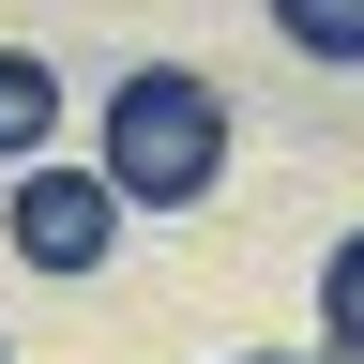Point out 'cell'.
I'll return each mask as SVG.
<instances>
[{"instance_id":"obj_1","label":"cell","mask_w":364,"mask_h":364,"mask_svg":"<svg viewBox=\"0 0 364 364\" xmlns=\"http://www.w3.org/2000/svg\"><path fill=\"white\" fill-rule=\"evenodd\" d=\"M91 167L122 182V213H182V198H213V167H228V91L182 76V61H136V76L107 91Z\"/></svg>"},{"instance_id":"obj_2","label":"cell","mask_w":364,"mask_h":364,"mask_svg":"<svg viewBox=\"0 0 364 364\" xmlns=\"http://www.w3.org/2000/svg\"><path fill=\"white\" fill-rule=\"evenodd\" d=\"M31 273H107L122 258V182L107 167H16V198H0Z\"/></svg>"},{"instance_id":"obj_3","label":"cell","mask_w":364,"mask_h":364,"mask_svg":"<svg viewBox=\"0 0 364 364\" xmlns=\"http://www.w3.org/2000/svg\"><path fill=\"white\" fill-rule=\"evenodd\" d=\"M46 136H61V76L31 46H0V167H46Z\"/></svg>"},{"instance_id":"obj_4","label":"cell","mask_w":364,"mask_h":364,"mask_svg":"<svg viewBox=\"0 0 364 364\" xmlns=\"http://www.w3.org/2000/svg\"><path fill=\"white\" fill-rule=\"evenodd\" d=\"M318 349H334V364H364V228L318 258Z\"/></svg>"},{"instance_id":"obj_5","label":"cell","mask_w":364,"mask_h":364,"mask_svg":"<svg viewBox=\"0 0 364 364\" xmlns=\"http://www.w3.org/2000/svg\"><path fill=\"white\" fill-rule=\"evenodd\" d=\"M273 31L304 61H364V0H273Z\"/></svg>"},{"instance_id":"obj_6","label":"cell","mask_w":364,"mask_h":364,"mask_svg":"<svg viewBox=\"0 0 364 364\" xmlns=\"http://www.w3.org/2000/svg\"><path fill=\"white\" fill-rule=\"evenodd\" d=\"M243 364H304V349H243Z\"/></svg>"},{"instance_id":"obj_7","label":"cell","mask_w":364,"mask_h":364,"mask_svg":"<svg viewBox=\"0 0 364 364\" xmlns=\"http://www.w3.org/2000/svg\"><path fill=\"white\" fill-rule=\"evenodd\" d=\"M0 364H16V349H0Z\"/></svg>"}]
</instances>
